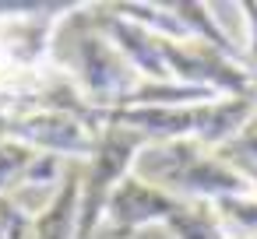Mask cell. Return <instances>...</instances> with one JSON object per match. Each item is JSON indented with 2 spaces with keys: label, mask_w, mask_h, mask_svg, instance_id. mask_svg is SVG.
I'll return each mask as SVG.
<instances>
[{
  "label": "cell",
  "mask_w": 257,
  "mask_h": 239,
  "mask_svg": "<svg viewBox=\"0 0 257 239\" xmlns=\"http://www.w3.org/2000/svg\"><path fill=\"white\" fill-rule=\"evenodd\" d=\"M134 172L141 179L169 190L180 200L218 204L225 197H246V193H253V183L236 165H229L218 151L201 148L194 141L148 144L138 155Z\"/></svg>",
  "instance_id": "obj_1"
},
{
  "label": "cell",
  "mask_w": 257,
  "mask_h": 239,
  "mask_svg": "<svg viewBox=\"0 0 257 239\" xmlns=\"http://www.w3.org/2000/svg\"><path fill=\"white\" fill-rule=\"evenodd\" d=\"M71 18L60 25V32L71 36V50H74V60L64 71L99 113H109L141 85V74L127 64V57L92 22L81 25V22H71Z\"/></svg>",
  "instance_id": "obj_2"
},
{
  "label": "cell",
  "mask_w": 257,
  "mask_h": 239,
  "mask_svg": "<svg viewBox=\"0 0 257 239\" xmlns=\"http://www.w3.org/2000/svg\"><path fill=\"white\" fill-rule=\"evenodd\" d=\"M152 141L123 123H106V130L99 134L92 155L85 158V172L78 169V221H74V239H88L92 228L102 221V207L113 193V186L134 169L138 155L148 148Z\"/></svg>",
  "instance_id": "obj_3"
},
{
  "label": "cell",
  "mask_w": 257,
  "mask_h": 239,
  "mask_svg": "<svg viewBox=\"0 0 257 239\" xmlns=\"http://www.w3.org/2000/svg\"><path fill=\"white\" fill-rule=\"evenodd\" d=\"M180 197H173L169 190L141 179L134 169L113 186L106 207H102V221H109V232L116 239H131L134 232H141L145 225L166 221L176 211Z\"/></svg>",
  "instance_id": "obj_4"
},
{
  "label": "cell",
  "mask_w": 257,
  "mask_h": 239,
  "mask_svg": "<svg viewBox=\"0 0 257 239\" xmlns=\"http://www.w3.org/2000/svg\"><path fill=\"white\" fill-rule=\"evenodd\" d=\"M78 169H71L60 183V190L53 193V200L32 214L29 228L22 239H74V221H78Z\"/></svg>",
  "instance_id": "obj_5"
},
{
  "label": "cell",
  "mask_w": 257,
  "mask_h": 239,
  "mask_svg": "<svg viewBox=\"0 0 257 239\" xmlns=\"http://www.w3.org/2000/svg\"><path fill=\"white\" fill-rule=\"evenodd\" d=\"M176 239H229L222 218L204 200H180L176 211L162 221Z\"/></svg>",
  "instance_id": "obj_6"
},
{
  "label": "cell",
  "mask_w": 257,
  "mask_h": 239,
  "mask_svg": "<svg viewBox=\"0 0 257 239\" xmlns=\"http://www.w3.org/2000/svg\"><path fill=\"white\" fill-rule=\"evenodd\" d=\"M236 11L246 18V32H250L246 46L239 50V53H243V67H246L250 74H257V4H236Z\"/></svg>",
  "instance_id": "obj_7"
},
{
  "label": "cell",
  "mask_w": 257,
  "mask_h": 239,
  "mask_svg": "<svg viewBox=\"0 0 257 239\" xmlns=\"http://www.w3.org/2000/svg\"><path fill=\"white\" fill-rule=\"evenodd\" d=\"M253 92H257V74H253Z\"/></svg>",
  "instance_id": "obj_8"
},
{
  "label": "cell",
  "mask_w": 257,
  "mask_h": 239,
  "mask_svg": "<svg viewBox=\"0 0 257 239\" xmlns=\"http://www.w3.org/2000/svg\"><path fill=\"white\" fill-rule=\"evenodd\" d=\"M253 239H257V235H253Z\"/></svg>",
  "instance_id": "obj_9"
}]
</instances>
